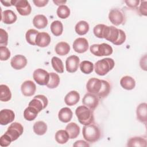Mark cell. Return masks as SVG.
<instances>
[{
	"label": "cell",
	"instance_id": "4fadbf2b",
	"mask_svg": "<svg viewBox=\"0 0 147 147\" xmlns=\"http://www.w3.org/2000/svg\"><path fill=\"white\" fill-rule=\"evenodd\" d=\"M80 60L78 56L71 55L67 58L65 61V68L69 73L75 72L79 67Z\"/></svg>",
	"mask_w": 147,
	"mask_h": 147
},
{
	"label": "cell",
	"instance_id": "bcb514c9",
	"mask_svg": "<svg viewBox=\"0 0 147 147\" xmlns=\"http://www.w3.org/2000/svg\"><path fill=\"white\" fill-rule=\"evenodd\" d=\"M49 1L48 0H33V2L34 3L35 6L37 7H44L47 5Z\"/></svg>",
	"mask_w": 147,
	"mask_h": 147
},
{
	"label": "cell",
	"instance_id": "7bdbcfd3",
	"mask_svg": "<svg viewBox=\"0 0 147 147\" xmlns=\"http://www.w3.org/2000/svg\"><path fill=\"white\" fill-rule=\"evenodd\" d=\"M10 138L5 133L3 134L0 138V145L2 147L8 146L10 145L11 142Z\"/></svg>",
	"mask_w": 147,
	"mask_h": 147
},
{
	"label": "cell",
	"instance_id": "5b68a950",
	"mask_svg": "<svg viewBox=\"0 0 147 147\" xmlns=\"http://www.w3.org/2000/svg\"><path fill=\"white\" fill-rule=\"evenodd\" d=\"M90 50L91 53L96 56H109L113 52V48L106 43L93 44L90 46Z\"/></svg>",
	"mask_w": 147,
	"mask_h": 147
},
{
	"label": "cell",
	"instance_id": "60d3db41",
	"mask_svg": "<svg viewBox=\"0 0 147 147\" xmlns=\"http://www.w3.org/2000/svg\"><path fill=\"white\" fill-rule=\"evenodd\" d=\"M8 43V34L7 32L3 29H0V45L1 47H6Z\"/></svg>",
	"mask_w": 147,
	"mask_h": 147
},
{
	"label": "cell",
	"instance_id": "e575fe53",
	"mask_svg": "<svg viewBox=\"0 0 147 147\" xmlns=\"http://www.w3.org/2000/svg\"><path fill=\"white\" fill-rule=\"evenodd\" d=\"M60 78L59 75L55 72L49 73V80L48 84L46 85L49 88H55L60 83Z\"/></svg>",
	"mask_w": 147,
	"mask_h": 147
},
{
	"label": "cell",
	"instance_id": "836d02e7",
	"mask_svg": "<svg viewBox=\"0 0 147 147\" xmlns=\"http://www.w3.org/2000/svg\"><path fill=\"white\" fill-rule=\"evenodd\" d=\"M38 113V112L34 108L29 106L24 111V117L26 120L31 121L37 117Z\"/></svg>",
	"mask_w": 147,
	"mask_h": 147
},
{
	"label": "cell",
	"instance_id": "7a4b0ae2",
	"mask_svg": "<svg viewBox=\"0 0 147 147\" xmlns=\"http://www.w3.org/2000/svg\"><path fill=\"white\" fill-rule=\"evenodd\" d=\"M75 114L79 122L83 125H88L94 122L93 110L86 106H79L75 110Z\"/></svg>",
	"mask_w": 147,
	"mask_h": 147
},
{
	"label": "cell",
	"instance_id": "cb8c5ba5",
	"mask_svg": "<svg viewBox=\"0 0 147 147\" xmlns=\"http://www.w3.org/2000/svg\"><path fill=\"white\" fill-rule=\"evenodd\" d=\"M146 139L141 137H133L128 140L127 146L129 147H146Z\"/></svg>",
	"mask_w": 147,
	"mask_h": 147
},
{
	"label": "cell",
	"instance_id": "44dd1931",
	"mask_svg": "<svg viewBox=\"0 0 147 147\" xmlns=\"http://www.w3.org/2000/svg\"><path fill=\"white\" fill-rule=\"evenodd\" d=\"M80 100V94L76 91H71L64 98V102L68 106L75 105Z\"/></svg>",
	"mask_w": 147,
	"mask_h": 147
},
{
	"label": "cell",
	"instance_id": "d6986e66",
	"mask_svg": "<svg viewBox=\"0 0 147 147\" xmlns=\"http://www.w3.org/2000/svg\"><path fill=\"white\" fill-rule=\"evenodd\" d=\"M147 104L146 103H141L137 107L136 110V114L137 119L145 124L147 122Z\"/></svg>",
	"mask_w": 147,
	"mask_h": 147
},
{
	"label": "cell",
	"instance_id": "f6af8a7d",
	"mask_svg": "<svg viewBox=\"0 0 147 147\" xmlns=\"http://www.w3.org/2000/svg\"><path fill=\"white\" fill-rule=\"evenodd\" d=\"M125 2L127 5V6H129L130 8H136L137 7L140 3L139 0H127V1H125Z\"/></svg>",
	"mask_w": 147,
	"mask_h": 147
},
{
	"label": "cell",
	"instance_id": "603a6c76",
	"mask_svg": "<svg viewBox=\"0 0 147 147\" xmlns=\"http://www.w3.org/2000/svg\"><path fill=\"white\" fill-rule=\"evenodd\" d=\"M65 130L70 139L76 138L80 133V127L75 122L69 123L65 127Z\"/></svg>",
	"mask_w": 147,
	"mask_h": 147
},
{
	"label": "cell",
	"instance_id": "681fc988",
	"mask_svg": "<svg viewBox=\"0 0 147 147\" xmlns=\"http://www.w3.org/2000/svg\"><path fill=\"white\" fill-rule=\"evenodd\" d=\"M53 2L55 4H56V5H63V3H65L67 1H59V0H55H55H53Z\"/></svg>",
	"mask_w": 147,
	"mask_h": 147
},
{
	"label": "cell",
	"instance_id": "6da1fadb",
	"mask_svg": "<svg viewBox=\"0 0 147 147\" xmlns=\"http://www.w3.org/2000/svg\"><path fill=\"white\" fill-rule=\"evenodd\" d=\"M103 38L110 41L115 45H120L125 42L126 36L124 31L117 29L114 26L105 25L103 34Z\"/></svg>",
	"mask_w": 147,
	"mask_h": 147
},
{
	"label": "cell",
	"instance_id": "7dc6e473",
	"mask_svg": "<svg viewBox=\"0 0 147 147\" xmlns=\"http://www.w3.org/2000/svg\"><path fill=\"white\" fill-rule=\"evenodd\" d=\"M73 146H90V145L84 140H78L75 142Z\"/></svg>",
	"mask_w": 147,
	"mask_h": 147
},
{
	"label": "cell",
	"instance_id": "484cf974",
	"mask_svg": "<svg viewBox=\"0 0 147 147\" xmlns=\"http://www.w3.org/2000/svg\"><path fill=\"white\" fill-rule=\"evenodd\" d=\"M47 18L42 14H38L34 16L33 19V24L37 29L45 28L48 25Z\"/></svg>",
	"mask_w": 147,
	"mask_h": 147
},
{
	"label": "cell",
	"instance_id": "8d00e7d4",
	"mask_svg": "<svg viewBox=\"0 0 147 147\" xmlns=\"http://www.w3.org/2000/svg\"><path fill=\"white\" fill-rule=\"evenodd\" d=\"M51 64L53 69L58 73L61 74L64 72L63 63L60 59L57 57L53 56L51 59Z\"/></svg>",
	"mask_w": 147,
	"mask_h": 147
},
{
	"label": "cell",
	"instance_id": "e0dca14e",
	"mask_svg": "<svg viewBox=\"0 0 147 147\" xmlns=\"http://www.w3.org/2000/svg\"><path fill=\"white\" fill-rule=\"evenodd\" d=\"M12 68L19 70L24 68L27 64L26 58L22 55H17L12 57L10 61Z\"/></svg>",
	"mask_w": 147,
	"mask_h": 147
},
{
	"label": "cell",
	"instance_id": "277c9868",
	"mask_svg": "<svg viewBox=\"0 0 147 147\" xmlns=\"http://www.w3.org/2000/svg\"><path fill=\"white\" fill-rule=\"evenodd\" d=\"M115 63L111 58H104L96 61L94 65L95 72L100 76L106 75L114 67Z\"/></svg>",
	"mask_w": 147,
	"mask_h": 147
},
{
	"label": "cell",
	"instance_id": "4316f807",
	"mask_svg": "<svg viewBox=\"0 0 147 147\" xmlns=\"http://www.w3.org/2000/svg\"><path fill=\"white\" fill-rule=\"evenodd\" d=\"M55 50L57 55L60 56H64L69 52L70 46L67 42L61 41L56 45Z\"/></svg>",
	"mask_w": 147,
	"mask_h": 147
},
{
	"label": "cell",
	"instance_id": "8992f818",
	"mask_svg": "<svg viewBox=\"0 0 147 147\" xmlns=\"http://www.w3.org/2000/svg\"><path fill=\"white\" fill-rule=\"evenodd\" d=\"M109 18L110 21L115 26L124 24L126 17L124 13L119 9H112L109 12Z\"/></svg>",
	"mask_w": 147,
	"mask_h": 147
},
{
	"label": "cell",
	"instance_id": "ffe728a7",
	"mask_svg": "<svg viewBox=\"0 0 147 147\" xmlns=\"http://www.w3.org/2000/svg\"><path fill=\"white\" fill-rule=\"evenodd\" d=\"M17 19L16 13L11 10H6L1 14V21L6 24H12Z\"/></svg>",
	"mask_w": 147,
	"mask_h": 147
},
{
	"label": "cell",
	"instance_id": "7c38bea8",
	"mask_svg": "<svg viewBox=\"0 0 147 147\" xmlns=\"http://www.w3.org/2000/svg\"><path fill=\"white\" fill-rule=\"evenodd\" d=\"M101 87V80L96 78H90L86 84V89L87 91L95 95H97V94L100 91Z\"/></svg>",
	"mask_w": 147,
	"mask_h": 147
},
{
	"label": "cell",
	"instance_id": "74e56055",
	"mask_svg": "<svg viewBox=\"0 0 147 147\" xmlns=\"http://www.w3.org/2000/svg\"><path fill=\"white\" fill-rule=\"evenodd\" d=\"M80 69L83 74H90L93 71L94 64L90 61H83L80 64Z\"/></svg>",
	"mask_w": 147,
	"mask_h": 147
},
{
	"label": "cell",
	"instance_id": "5bb4252c",
	"mask_svg": "<svg viewBox=\"0 0 147 147\" xmlns=\"http://www.w3.org/2000/svg\"><path fill=\"white\" fill-rule=\"evenodd\" d=\"M88 42L86 38L79 37L76 38L73 42L74 50L79 53L86 52L88 49Z\"/></svg>",
	"mask_w": 147,
	"mask_h": 147
},
{
	"label": "cell",
	"instance_id": "d590c367",
	"mask_svg": "<svg viewBox=\"0 0 147 147\" xmlns=\"http://www.w3.org/2000/svg\"><path fill=\"white\" fill-rule=\"evenodd\" d=\"M39 33L36 29H29L25 34V38L26 41L30 45H36V38L37 34Z\"/></svg>",
	"mask_w": 147,
	"mask_h": 147
},
{
	"label": "cell",
	"instance_id": "1f68e13d",
	"mask_svg": "<svg viewBox=\"0 0 147 147\" xmlns=\"http://www.w3.org/2000/svg\"><path fill=\"white\" fill-rule=\"evenodd\" d=\"M102 81V87L100 91L97 94V96L99 98H105L109 94L111 90V87L109 83L104 80H101Z\"/></svg>",
	"mask_w": 147,
	"mask_h": 147
},
{
	"label": "cell",
	"instance_id": "4dcf8cb0",
	"mask_svg": "<svg viewBox=\"0 0 147 147\" xmlns=\"http://www.w3.org/2000/svg\"><path fill=\"white\" fill-rule=\"evenodd\" d=\"M51 30L52 34L55 36H59L63 33V26L61 21L56 20L51 24Z\"/></svg>",
	"mask_w": 147,
	"mask_h": 147
},
{
	"label": "cell",
	"instance_id": "f546056e",
	"mask_svg": "<svg viewBox=\"0 0 147 147\" xmlns=\"http://www.w3.org/2000/svg\"><path fill=\"white\" fill-rule=\"evenodd\" d=\"M33 130L37 135H44L47 131V125L44 121H37L33 125Z\"/></svg>",
	"mask_w": 147,
	"mask_h": 147
},
{
	"label": "cell",
	"instance_id": "8fae6325",
	"mask_svg": "<svg viewBox=\"0 0 147 147\" xmlns=\"http://www.w3.org/2000/svg\"><path fill=\"white\" fill-rule=\"evenodd\" d=\"M99 97L92 93H87L82 99V103L83 105L88 107L92 110H95L99 105Z\"/></svg>",
	"mask_w": 147,
	"mask_h": 147
},
{
	"label": "cell",
	"instance_id": "83f0119b",
	"mask_svg": "<svg viewBox=\"0 0 147 147\" xmlns=\"http://www.w3.org/2000/svg\"><path fill=\"white\" fill-rule=\"evenodd\" d=\"M89 24L85 21H80L75 25V30L77 34L80 36L86 34L89 30Z\"/></svg>",
	"mask_w": 147,
	"mask_h": 147
},
{
	"label": "cell",
	"instance_id": "f35d334b",
	"mask_svg": "<svg viewBox=\"0 0 147 147\" xmlns=\"http://www.w3.org/2000/svg\"><path fill=\"white\" fill-rule=\"evenodd\" d=\"M56 13L60 18L65 19L68 18L70 15V9L65 5H60L57 9Z\"/></svg>",
	"mask_w": 147,
	"mask_h": 147
},
{
	"label": "cell",
	"instance_id": "ab89813d",
	"mask_svg": "<svg viewBox=\"0 0 147 147\" xmlns=\"http://www.w3.org/2000/svg\"><path fill=\"white\" fill-rule=\"evenodd\" d=\"M10 51L6 47H0V59L1 61H6L10 57Z\"/></svg>",
	"mask_w": 147,
	"mask_h": 147
},
{
	"label": "cell",
	"instance_id": "b9f144b4",
	"mask_svg": "<svg viewBox=\"0 0 147 147\" xmlns=\"http://www.w3.org/2000/svg\"><path fill=\"white\" fill-rule=\"evenodd\" d=\"M105 25L104 24H98L95 26L93 29V32L94 35L99 38H103L102 34Z\"/></svg>",
	"mask_w": 147,
	"mask_h": 147
},
{
	"label": "cell",
	"instance_id": "7402d4cb",
	"mask_svg": "<svg viewBox=\"0 0 147 147\" xmlns=\"http://www.w3.org/2000/svg\"><path fill=\"white\" fill-rule=\"evenodd\" d=\"M72 111L68 107H63L61 109L58 113V118L59 120L64 123L69 122L72 118Z\"/></svg>",
	"mask_w": 147,
	"mask_h": 147
},
{
	"label": "cell",
	"instance_id": "f1b7e54d",
	"mask_svg": "<svg viewBox=\"0 0 147 147\" xmlns=\"http://www.w3.org/2000/svg\"><path fill=\"white\" fill-rule=\"evenodd\" d=\"M11 98V92L9 87L5 84L0 85V100L2 102H7Z\"/></svg>",
	"mask_w": 147,
	"mask_h": 147
},
{
	"label": "cell",
	"instance_id": "c3c4849f",
	"mask_svg": "<svg viewBox=\"0 0 147 147\" xmlns=\"http://www.w3.org/2000/svg\"><path fill=\"white\" fill-rule=\"evenodd\" d=\"M1 2L5 6H7V7H9V6H13L12 5V0H10V1H1Z\"/></svg>",
	"mask_w": 147,
	"mask_h": 147
},
{
	"label": "cell",
	"instance_id": "52a82bcc",
	"mask_svg": "<svg viewBox=\"0 0 147 147\" xmlns=\"http://www.w3.org/2000/svg\"><path fill=\"white\" fill-rule=\"evenodd\" d=\"M24 131V127L19 122L12 123L7 128V130L5 133L11 139V141H16L18 137L22 135Z\"/></svg>",
	"mask_w": 147,
	"mask_h": 147
},
{
	"label": "cell",
	"instance_id": "30bf717a",
	"mask_svg": "<svg viewBox=\"0 0 147 147\" xmlns=\"http://www.w3.org/2000/svg\"><path fill=\"white\" fill-rule=\"evenodd\" d=\"M33 78L34 81L39 85H47L49 80V73L45 69L38 68L33 72Z\"/></svg>",
	"mask_w": 147,
	"mask_h": 147
},
{
	"label": "cell",
	"instance_id": "2e32d148",
	"mask_svg": "<svg viewBox=\"0 0 147 147\" xmlns=\"http://www.w3.org/2000/svg\"><path fill=\"white\" fill-rule=\"evenodd\" d=\"M15 118L14 111L10 109H3L0 111V124L6 125L12 122Z\"/></svg>",
	"mask_w": 147,
	"mask_h": 147
},
{
	"label": "cell",
	"instance_id": "9c48e42d",
	"mask_svg": "<svg viewBox=\"0 0 147 147\" xmlns=\"http://www.w3.org/2000/svg\"><path fill=\"white\" fill-rule=\"evenodd\" d=\"M12 5L15 6L18 13L23 16H28L32 11V7L26 0H12Z\"/></svg>",
	"mask_w": 147,
	"mask_h": 147
},
{
	"label": "cell",
	"instance_id": "ba28073f",
	"mask_svg": "<svg viewBox=\"0 0 147 147\" xmlns=\"http://www.w3.org/2000/svg\"><path fill=\"white\" fill-rule=\"evenodd\" d=\"M48 104L47 98L43 95H37L29 103V106L34 108L38 113L47 107Z\"/></svg>",
	"mask_w": 147,
	"mask_h": 147
},
{
	"label": "cell",
	"instance_id": "d6a6232c",
	"mask_svg": "<svg viewBox=\"0 0 147 147\" xmlns=\"http://www.w3.org/2000/svg\"><path fill=\"white\" fill-rule=\"evenodd\" d=\"M55 140L60 144H65L69 140V135L65 130H59L55 134Z\"/></svg>",
	"mask_w": 147,
	"mask_h": 147
},
{
	"label": "cell",
	"instance_id": "ac0fdd59",
	"mask_svg": "<svg viewBox=\"0 0 147 147\" xmlns=\"http://www.w3.org/2000/svg\"><path fill=\"white\" fill-rule=\"evenodd\" d=\"M51 38L49 34L46 32H39L36 38V45L40 47H46L51 42Z\"/></svg>",
	"mask_w": 147,
	"mask_h": 147
},
{
	"label": "cell",
	"instance_id": "9a60e30c",
	"mask_svg": "<svg viewBox=\"0 0 147 147\" xmlns=\"http://www.w3.org/2000/svg\"><path fill=\"white\" fill-rule=\"evenodd\" d=\"M22 94L25 96L33 95L36 91V86L32 80H26L22 83L21 86Z\"/></svg>",
	"mask_w": 147,
	"mask_h": 147
},
{
	"label": "cell",
	"instance_id": "ee69618b",
	"mask_svg": "<svg viewBox=\"0 0 147 147\" xmlns=\"http://www.w3.org/2000/svg\"><path fill=\"white\" fill-rule=\"evenodd\" d=\"M146 3H147L146 1H141V4L139 8V11L140 14L145 16L147 15L146 14Z\"/></svg>",
	"mask_w": 147,
	"mask_h": 147
},
{
	"label": "cell",
	"instance_id": "3957f363",
	"mask_svg": "<svg viewBox=\"0 0 147 147\" xmlns=\"http://www.w3.org/2000/svg\"><path fill=\"white\" fill-rule=\"evenodd\" d=\"M82 134L84 139L88 142H95L98 141L100 137V130L95 125L90 124L84 125L82 130Z\"/></svg>",
	"mask_w": 147,
	"mask_h": 147
},
{
	"label": "cell",
	"instance_id": "d4e9b609",
	"mask_svg": "<svg viewBox=\"0 0 147 147\" xmlns=\"http://www.w3.org/2000/svg\"><path fill=\"white\" fill-rule=\"evenodd\" d=\"M121 87L127 90H133L136 86L135 80L130 76H125L120 80Z\"/></svg>",
	"mask_w": 147,
	"mask_h": 147
}]
</instances>
